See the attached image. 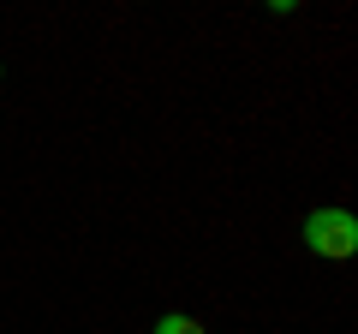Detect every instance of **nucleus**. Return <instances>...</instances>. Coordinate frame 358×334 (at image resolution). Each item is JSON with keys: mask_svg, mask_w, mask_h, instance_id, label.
<instances>
[{"mask_svg": "<svg viewBox=\"0 0 358 334\" xmlns=\"http://www.w3.org/2000/svg\"><path fill=\"white\" fill-rule=\"evenodd\" d=\"M305 245H310V257L346 263V257L358 251V221H352V209H310V215H305Z\"/></svg>", "mask_w": 358, "mask_h": 334, "instance_id": "nucleus-1", "label": "nucleus"}, {"mask_svg": "<svg viewBox=\"0 0 358 334\" xmlns=\"http://www.w3.org/2000/svg\"><path fill=\"white\" fill-rule=\"evenodd\" d=\"M155 334H203V322H197V317H162Z\"/></svg>", "mask_w": 358, "mask_h": 334, "instance_id": "nucleus-2", "label": "nucleus"}]
</instances>
